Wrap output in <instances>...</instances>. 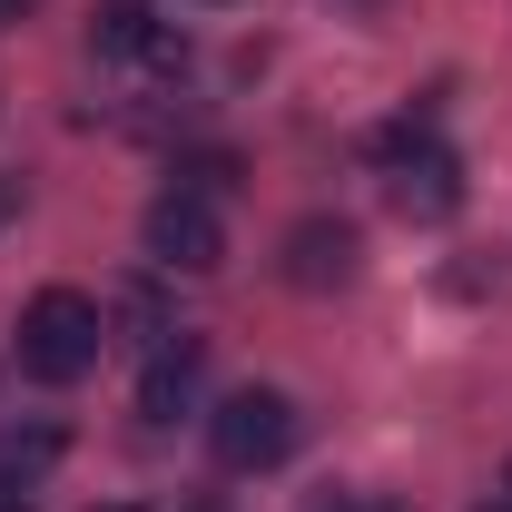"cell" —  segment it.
Here are the masks:
<instances>
[{
	"mask_svg": "<svg viewBox=\"0 0 512 512\" xmlns=\"http://www.w3.org/2000/svg\"><path fill=\"white\" fill-rule=\"evenodd\" d=\"M99 345H109V316H99L79 286H40V296L20 306V375L30 384H79L99 365Z\"/></svg>",
	"mask_w": 512,
	"mask_h": 512,
	"instance_id": "obj_1",
	"label": "cell"
},
{
	"mask_svg": "<svg viewBox=\"0 0 512 512\" xmlns=\"http://www.w3.org/2000/svg\"><path fill=\"white\" fill-rule=\"evenodd\" d=\"M207 444H217L227 473H266V463L296 453V404H286L276 384H247V394H227V404L207 414Z\"/></svg>",
	"mask_w": 512,
	"mask_h": 512,
	"instance_id": "obj_2",
	"label": "cell"
},
{
	"mask_svg": "<svg viewBox=\"0 0 512 512\" xmlns=\"http://www.w3.org/2000/svg\"><path fill=\"white\" fill-rule=\"evenodd\" d=\"M138 237H148V256H158L168 276H207V266L227 256V227H217V207H207L197 188H168L158 207H148Z\"/></svg>",
	"mask_w": 512,
	"mask_h": 512,
	"instance_id": "obj_3",
	"label": "cell"
},
{
	"mask_svg": "<svg viewBox=\"0 0 512 512\" xmlns=\"http://www.w3.org/2000/svg\"><path fill=\"white\" fill-rule=\"evenodd\" d=\"M375 148H384V168H394V207H404V217H424V227H434V217L463 207V178H453V158L424 138V128H384Z\"/></svg>",
	"mask_w": 512,
	"mask_h": 512,
	"instance_id": "obj_4",
	"label": "cell"
},
{
	"mask_svg": "<svg viewBox=\"0 0 512 512\" xmlns=\"http://www.w3.org/2000/svg\"><path fill=\"white\" fill-rule=\"evenodd\" d=\"M89 50L99 60H119V69H178L188 50H178V30L168 20H148L138 0H109L99 20H89Z\"/></svg>",
	"mask_w": 512,
	"mask_h": 512,
	"instance_id": "obj_5",
	"label": "cell"
},
{
	"mask_svg": "<svg viewBox=\"0 0 512 512\" xmlns=\"http://www.w3.org/2000/svg\"><path fill=\"white\" fill-rule=\"evenodd\" d=\"M355 256H365V237H355L345 217H306V227H286V286L325 296V286L355 276Z\"/></svg>",
	"mask_w": 512,
	"mask_h": 512,
	"instance_id": "obj_6",
	"label": "cell"
},
{
	"mask_svg": "<svg viewBox=\"0 0 512 512\" xmlns=\"http://www.w3.org/2000/svg\"><path fill=\"white\" fill-rule=\"evenodd\" d=\"M197 384H207V345L178 335V345L148 355V375H138V414H148V424H178V414H197Z\"/></svg>",
	"mask_w": 512,
	"mask_h": 512,
	"instance_id": "obj_7",
	"label": "cell"
},
{
	"mask_svg": "<svg viewBox=\"0 0 512 512\" xmlns=\"http://www.w3.org/2000/svg\"><path fill=\"white\" fill-rule=\"evenodd\" d=\"M60 463V424H30V434H0V473L10 483H30V473H50Z\"/></svg>",
	"mask_w": 512,
	"mask_h": 512,
	"instance_id": "obj_8",
	"label": "cell"
},
{
	"mask_svg": "<svg viewBox=\"0 0 512 512\" xmlns=\"http://www.w3.org/2000/svg\"><path fill=\"white\" fill-rule=\"evenodd\" d=\"M0 217H20V178H0Z\"/></svg>",
	"mask_w": 512,
	"mask_h": 512,
	"instance_id": "obj_9",
	"label": "cell"
},
{
	"mask_svg": "<svg viewBox=\"0 0 512 512\" xmlns=\"http://www.w3.org/2000/svg\"><path fill=\"white\" fill-rule=\"evenodd\" d=\"M0 512H30V503H20V483H10V473H0Z\"/></svg>",
	"mask_w": 512,
	"mask_h": 512,
	"instance_id": "obj_10",
	"label": "cell"
},
{
	"mask_svg": "<svg viewBox=\"0 0 512 512\" xmlns=\"http://www.w3.org/2000/svg\"><path fill=\"white\" fill-rule=\"evenodd\" d=\"M30 10H40V0H0V20H30Z\"/></svg>",
	"mask_w": 512,
	"mask_h": 512,
	"instance_id": "obj_11",
	"label": "cell"
},
{
	"mask_svg": "<svg viewBox=\"0 0 512 512\" xmlns=\"http://www.w3.org/2000/svg\"><path fill=\"white\" fill-rule=\"evenodd\" d=\"M473 512H512V493H503V503H473Z\"/></svg>",
	"mask_w": 512,
	"mask_h": 512,
	"instance_id": "obj_12",
	"label": "cell"
},
{
	"mask_svg": "<svg viewBox=\"0 0 512 512\" xmlns=\"http://www.w3.org/2000/svg\"><path fill=\"white\" fill-rule=\"evenodd\" d=\"M355 512H394V503H355Z\"/></svg>",
	"mask_w": 512,
	"mask_h": 512,
	"instance_id": "obj_13",
	"label": "cell"
},
{
	"mask_svg": "<svg viewBox=\"0 0 512 512\" xmlns=\"http://www.w3.org/2000/svg\"><path fill=\"white\" fill-rule=\"evenodd\" d=\"M503 493H512V473H503Z\"/></svg>",
	"mask_w": 512,
	"mask_h": 512,
	"instance_id": "obj_14",
	"label": "cell"
},
{
	"mask_svg": "<svg viewBox=\"0 0 512 512\" xmlns=\"http://www.w3.org/2000/svg\"><path fill=\"white\" fill-rule=\"evenodd\" d=\"M109 512H128V503H109Z\"/></svg>",
	"mask_w": 512,
	"mask_h": 512,
	"instance_id": "obj_15",
	"label": "cell"
}]
</instances>
